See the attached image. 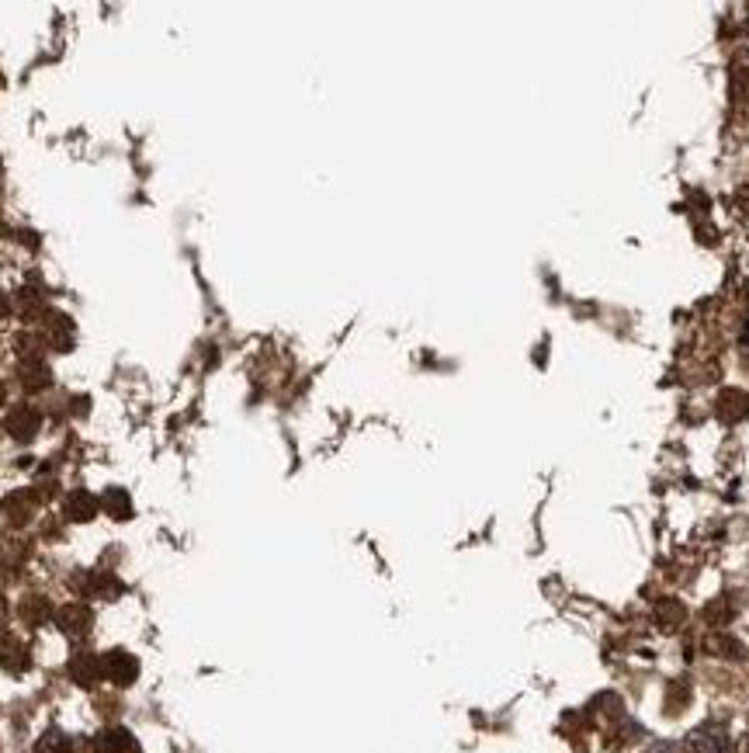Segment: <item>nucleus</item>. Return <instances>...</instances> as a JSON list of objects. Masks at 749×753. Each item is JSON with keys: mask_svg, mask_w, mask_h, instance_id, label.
<instances>
[{"mask_svg": "<svg viewBox=\"0 0 749 753\" xmlns=\"http://www.w3.org/2000/svg\"><path fill=\"white\" fill-rule=\"evenodd\" d=\"M98 507H101L98 497H91L87 490H73L70 497H66V518L77 521V524H87V521L98 518Z\"/></svg>", "mask_w": 749, "mask_h": 753, "instance_id": "11", "label": "nucleus"}, {"mask_svg": "<svg viewBox=\"0 0 749 753\" xmlns=\"http://www.w3.org/2000/svg\"><path fill=\"white\" fill-rule=\"evenodd\" d=\"M704 653L722 656V660H743L746 646L736 636H729V632H711V636H704Z\"/></svg>", "mask_w": 749, "mask_h": 753, "instance_id": "12", "label": "nucleus"}, {"mask_svg": "<svg viewBox=\"0 0 749 753\" xmlns=\"http://www.w3.org/2000/svg\"><path fill=\"white\" fill-rule=\"evenodd\" d=\"M0 667L14 677H21L32 667V649H28V642L21 636H14V632H0Z\"/></svg>", "mask_w": 749, "mask_h": 753, "instance_id": "4", "label": "nucleus"}, {"mask_svg": "<svg viewBox=\"0 0 749 753\" xmlns=\"http://www.w3.org/2000/svg\"><path fill=\"white\" fill-rule=\"evenodd\" d=\"M101 670L115 688H132L139 677V660L125 649H111V653L101 656Z\"/></svg>", "mask_w": 749, "mask_h": 753, "instance_id": "2", "label": "nucleus"}, {"mask_svg": "<svg viewBox=\"0 0 749 753\" xmlns=\"http://www.w3.org/2000/svg\"><path fill=\"white\" fill-rule=\"evenodd\" d=\"M14 302H18V313L25 316V320H42V316L49 313V309H46V299H42L39 292H32V289H21L18 299H14Z\"/></svg>", "mask_w": 749, "mask_h": 753, "instance_id": "20", "label": "nucleus"}, {"mask_svg": "<svg viewBox=\"0 0 749 753\" xmlns=\"http://www.w3.org/2000/svg\"><path fill=\"white\" fill-rule=\"evenodd\" d=\"M7 316H11V302H7V295L0 292V323H4Z\"/></svg>", "mask_w": 749, "mask_h": 753, "instance_id": "23", "label": "nucleus"}, {"mask_svg": "<svg viewBox=\"0 0 749 753\" xmlns=\"http://www.w3.org/2000/svg\"><path fill=\"white\" fill-rule=\"evenodd\" d=\"M94 753H139V740L122 726H108L94 736Z\"/></svg>", "mask_w": 749, "mask_h": 753, "instance_id": "9", "label": "nucleus"}, {"mask_svg": "<svg viewBox=\"0 0 749 753\" xmlns=\"http://www.w3.org/2000/svg\"><path fill=\"white\" fill-rule=\"evenodd\" d=\"M35 511H39V493L32 490H14L0 500V518L14 524V528H25V524L35 518Z\"/></svg>", "mask_w": 749, "mask_h": 753, "instance_id": "1", "label": "nucleus"}, {"mask_svg": "<svg viewBox=\"0 0 749 753\" xmlns=\"http://www.w3.org/2000/svg\"><path fill=\"white\" fill-rule=\"evenodd\" d=\"M42 341H46V348L53 351H70L73 348V320L66 313H56V309H49L46 316H42Z\"/></svg>", "mask_w": 749, "mask_h": 753, "instance_id": "6", "label": "nucleus"}, {"mask_svg": "<svg viewBox=\"0 0 749 753\" xmlns=\"http://www.w3.org/2000/svg\"><path fill=\"white\" fill-rule=\"evenodd\" d=\"M56 625L70 639H84V636H91V629H94V611L87 608L84 601H70L56 611Z\"/></svg>", "mask_w": 749, "mask_h": 753, "instance_id": "3", "label": "nucleus"}, {"mask_svg": "<svg viewBox=\"0 0 749 753\" xmlns=\"http://www.w3.org/2000/svg\"><path fill=\"white\" fill-rule=\"evenodd\" d=\"M656 622L663 625V629H677V625H684L687 622L684 601H677V597H663V601H656Z\"/></svg>", "mask_w": 749, "mask_h": 753, "instance_id": "16", "label": "nucleus"}, {"mask_svg": "<svg viewBox=\"0 0 749 753\" xmlns=\"http://www.w3.org/2000/svg\"><path fill=\"white\" fill-rule=\"evenodd\" d=\"M35 753H73V740L59 729H49L42 733V740L35 743Z\"/></svg>", "mask_w": 749, "mask_h": 753, "instance_id": "21", "label": "nucleus"}, {"mask_svg": "<svg viewBox=\"0 0 749 753\" xmlns=\"http://www.w3.org/2000/svg\"><path fill=\"white\" fill-rule=\"evenodd\" d=\"M70 677L80 684V688H94V684L105 677V670H101V656L94 653H77L70 660Z\"/></svg>", "mask_w": 749, "mask_h": 753, "instance_id": "10", "label": "nucleus"}, {"mask_svg": "<svg viewBox=\"0 0 749 753\" xmlns=\"http://www.w3.org/2000/svg\"><path fill=\"white\" fill-rule=\"evenodd\" d=\"M729 729L722 722H704L687 740V753H729Z\"/></svg>", "mask_w": 749, "mask_h": 753, "instance_id": "5", "label": "nucleus"}, {"mask_svg": "<svg viewBox=\"0 0 749 753\" xmlns=\"http://www.w3.org/2000/svg\"><path fill=\"white\" fill-rule=\"evenodd\" d=\"M49 618H53V608H49L46 597H25V601H21V622L25 625L39 629V625H46Z\"/></svg>", "mask_w": 749, "mask_h": 753, "instance_id": "17", "label": "nucleus"}, {"mask_svg": "<svg viewBox=\"0 0 749 753\" xmlns=\"http://www.w3.org/2000/svg\"><path fill=\"white\" fill-rule=\"evenodd\" d=\"M701 615H704V622H708L711 629L722 632L725 625L736 618V601H732V597H715V601H708V608H704Z\"/></svg>", "mask_w": 749, "mask_h": 753, "instance_id": "14", "label": "nucleus"}, {"mask_svg": "<svg viewBox=\"0 0 749 753\" xmlns=\"http://www.w3.org/2000/svg\"><path fill=\"white\" fill-rule=\"evenodd\" d=\"M743 295H746V302H749V282L743 285Z\"/></svg>", "mask_w": 749, "mask_h": 753, "instance_id": "26", "label": "nucleus"}, {"mask_svg": "<svg viewBox=\"0 0 749 753\" xmlns=\"http://www.w3.org/2000/svg\"><path fill=\"white\" fill-rule=\"evenodd\" d=\"M715 413L725 424H739L749 417V393L746 389H722L715 400Z\"/></svg>", "mask_w": 749, "mask_h": 753, "instance_id": "8", "label": "nucleus"}, {"mask_svg": "<svg viewBox=\"0 0 749 753\" xmlns=\"http://www.w3.org/2000/svg\"><path fill=\"white\" fill-rule=\"evenodd\" d=\"M101 507H105V514H108V518H115V521H129L132 518V497L122 490V486H111V490H105Z\"/></svg>", "mask_w": 749, "mask_h": 753, "instance_id": "15", "label": "nucleus"}, {"mask_svg": "<svg viewBox=\"0 0 749 753\" xmlns=\"http://www.w3.org/2000/svg\"><path fill=\"white\" fill-rule=\"evenodd\" d=\"M18 379L28 393H42L53 382V372H49L46 361H18Z\"/></svg>", "mask_w": 749, "mask_h": 753, "instance_id": "13", "label": "nucleus"}, {"mask_svg": "<svg viewBox=\"0 0 749 753\" xmlns=\"http://www.w3.org/2000/svg\"><path fill=\"white\" fill-rule=\"evenodd\" d=\"M80 587H84L87 594H94V597H105V601L122 594V583L111 577V573H91V577H84Z\"/></svg>", "mask_w": 749, "mask_h": 753, "instance_id": "19", "label": "nucleus"}, {"mask_svg": "<svg viewBox=\"0 0 749 753\" xmlns=\"http://www.w3.org/2000/svg\"><path fill=\"white\" fill-rule=\"evenodd\" d=\"M21 559H25V545L0 531V573H14L21 566Z\"/></svg>", "mask_w": 749, "mask_h": 753, "instance_id": "18", "label": "nucleus"}, {"mask_svg": "<svg viewBox=\"0 0 749 753\" xmlns=\"http://www.w3.org/2000/svg\"><path fill=\"white\" fill-rule=\"evenodd\" d=\"M687 701H691V688H687L684 681L670 684V691H666V712L670 715H680L687 708Z\"/></svg>", "mask_w": 749, "mask_h": 753, "instance_id": "22", "label": "nucleus"}, {"mask_svg": "<svg viewBox=\"0 0 749 753\" xmlns=\"http://www.w3.org/2000/svg\"><path fill=\"white\" fill-rule=\"evenodd\" d=\"M4 400H7V389H4V382H0V406H4Z\"/></svg>", "mask_w": 749, "mask_h": 753, "instance_id": "24", "label": "nucleus"}, {"mask_svg": "<svg viewBox=\"0 0 749 753\" xmlns=\"http://www.w3.org/2000/svg\"><path fill=\"white\" fill-rule=\"evenodd\" d=\"M0 622H4V597H0Z\"/></svg>", "mask_w": 749, "mask_h": 753, "instance_id": "25", "label": "nucleus"}, {"mask_svg": "<svg viewBox=\"0 0 749 753\" xmlns=\"http://www.w3.org/2000/svg\"><path fill=\"white\" fill-rule=\"evenodd\" d=\"M4 427L14 441H32L42 427V413L35 410V406H14V410L7 413Z\"/></svg>", "mask_w": 749, "mask_h": 753, "instance_id": "7", "label": "nucleus"}]
</instances>
